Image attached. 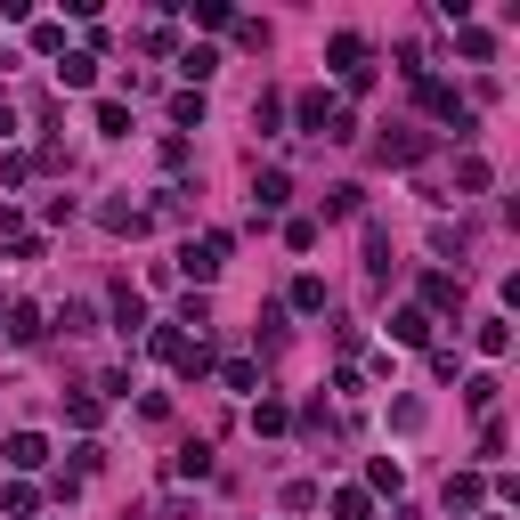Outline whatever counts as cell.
<instances>
[{
	"instance_id": "6da1fadb",
	"label": "cell",
	"mask_w": 520,
	"mask_h": 520,
	"mask_svg": "<svg viewBox=\"0 0 520 520\" xmlns=\"http://www.w3.org/2000/svg\"><path fill=\"white\" fill-rule=\"evenodd\" d=\"M325 65H334L350 90H366V82H374V65H366V41H358V33H334V41H325Z\"/></svg>"
},
{
	"instance_id": "7a4b0ae2",
	"label": "cell",
	"mask_w": 520,
	"mask_h": 520,
	"mask_svg": "<svg viewBox=\"0 0 520 520\" xmlns=\"http://www.w3.org/2000/svg\"><path fill=\"white\" fill-rule=\"evenodd\" d=\"M220 260H228V228H212L204 244H187V252H179V269H187L195 285H212V277H220Z\"/></svg>"
},
{
	"instance_id": "3957f363",
	"label": "cell",
	"mask_w": 520,
	"mask_h": 520,
	"mask_svg": "<svg viewBox=\"0 0 520 520\" xmlns=\"http://www.w3.org/2000/svg\"><path fill=\"white\" fill-rule=\"evenodd\" d=\"M374 155H382V163H423V155H431V139L399 122V130H382V139H374Z\"/></svg>"
},
{
	"instance_id": "277c9868",
	"label": "cell",
	"mask_w": 520,
	"mask_h": 520,
	"mask_svg": "<svg viewBox=\"0 0 520 520\" xmlns=\"http://www.w3.org/2000/svg\"><path fill=\"white\" fill-rule=\"evenodd\" d=\"M0 455H9V472H41V464H49V439H41V431H9V447H0Z\"/></svg>"
},
{
	"instance_id": "5b68a950",
	"label": "cell",
	"mask_w": 520,
	"mask_h": 520,
	"mask_svg": "<svg viewBox=\"0 0 520 520\" xmlns=\"http://www.w3.org/2000/svg\"><path fill=\"white\" fill-rule=\"evenodd\" d=\"M431 309H464V277L431 269V277H423V317H431Z\"/></svg>"
},
{
	"instance_id": "8992f818",
	"label": "cell",
	"mask_w": 520,
	"mask_h": 520,
	"mask_svg": "<svg viewBox=\"0 0 520 520\" xmlns=\"http://www.w3.org/2000/svg\"><path fill=\"white\" fill-rule=\"evenodd\" d=\"M106 309H114L122 334H139V325H147V293H130V285H114V293H106Z\"/></svg>"
},
{
	"instance_id": "52a82bcc",
	"label": "cell",
	"mask_w": 520,
	"mask_h": 520,
	"mask_svg": "<svg viewBox=\"0 0 520 520\" xmlns=\"http://www.w3.org/2000/svg\"><path fill=\"white\" fill-rule=\"evenodd\" d=\"M252 204H260V212H285V204H293V179H285V171H260V179H252Z\"/></svg>"
},
{
	"instance_id": "ba28073f",
	"label": "cell",
	"mask_w": 520,
	"mask_h": 520,
	"mask_svg": "<svg viewBox=\"0 0 520 520\" xmlns=\"http://www.w3.org/2000/svg\"><path fill=\"white\" fill-rule=\"evenodd\" d=\"M9 342H41V309L33 301H9V325H0Z\"/></svg>"
},
{
	"instance_id": "9c48e42d",
	"label": "cell",
	"mask_w": 520,
	"mask_h": 520,
	"mask_svg": "<svg viewBox=\"0 0 520 520\" xmlns=\"http://www.w3.org/2000/svg\"><path fill=\"white\" fill-rule=\"evenodd\" d=\"M252 431H260V439H277V431H293V407H285V399H260V407H252Z\"/></svg>"
},
{
	"instance_id": "30bf717a",
	"label": "cell",
	"mask_w": 520,
	"mask_h": 520,
	"mask_svg": "<svg viewBox=\"0 0 520 520\" xmlns=\"http://www.w3.org/2000/svg\"><path fill=\"white\" fill-rule=\"evenodd\" d=\"M366 277H390V228L366 220Z\"/></svg>"
},
{
	"instance_id": "8fae6325",
	"label": "cell",
	"mask_w": 520,
	"mask_h": 520,
	"mask_svg": "<svg viewBox=\"0 0 520 520\" xmlns=\"http://www.w3.org/2000/svg\"><path fill=\"white\" fill-rule=\"evenodd\" d=\"M171 472H179V480H204V472H212V447H204V439H187V447L171 455Z\"/></svg>"
},
{
	"instance_id": "7c38bea8",
	"label": "cell",
	"mask_w": 520,
	"mask_h": 520,
	"mask_svg": "<svg viewBox=\"0 0 520 520\" xmlns=\"http://www.w3.org/2000/svg\"><path fill=\"white\" fill-rule=\"evenodd\" d=\"M98 220H106L114 236H139V228H147V212H139V204H98Z\"/></svg>"
},
{
	"instance_id": "4fadbf2b",
	"label": "cell",
	"mask_w": 520,
	"mask_h": 520,
	"mask_svg": "<svg viewBox=\"0 0 520 520\" xmlns=\"http://www.w3.org/2000/svg\"><path fill=\"white\" fill-rule=\"evenodd\" d=\"M147 350H155L163 366H179V358H187V334H179V325H155V334H147Z\"/></svg>"
},
{
	"instance_id": "5bb4252c",
	"label": "cell",
	"mask_w": 520,
	"mask_h": 520,
	"mask_svg": "<svg viewBox=\"0 0 520 520\" xmlns=\"http://www.w3.org/2000/svg\"><path fill=\"white\" fill-rule=\"evenodd\" d=\"M293 114H301V130H325V114H334V98H325V90H301V98H293Z\"/></svg>"
},
{
	"instance_id": "9a60e30c",
	"label": "cell",
	"mask_w": 520,
	"mask_h": 520,
	"mask_svg": "<svg viewBox=\"0 0 520 520\" xmlns=\"http://www.w3.org/2000/svg\"><path fill=\"white\" fill-rule=\"evenodd\" d=\"M390 342H431V317L423 309H399V317H390Z\"/></svg>"
},
{
	"instance_id": "2e32d148",
	"label": "cell",
	"mask_w": 520,
	"mask_h": 520,
	"mask_svg": "<svg viewBox=\"0 0 520 520\" xmlns=\"http://www.w3.org/2000/svg\"><path fill=\"white\" fill-rule=\"evenodd\" d=\"M277 122H285V98H277V90H260V98H252V130H260V139H269Z\"/></svg>"
},
{
	"instance_id": "e0dca14e",
	"label": "cell",
	"mask_w": 520,
	"mask_h": 520,
	"mask_svg": "<svg viewBox=\"0 0 520 520\" xmlns=\"http://www.w3.org/2000/svg\"><path fill=\"white\" fill-rule=\"evenodd\" d=\"M472 504H480V472H455L447 480V512H472Z\"/></svg>"
},
{
	"instance_id": "ac0fdd59",
	"label": "cell",
	"mask_w": 520,
	"mask_h": 520,
	"mask_svg": "<svg viewBox=\"0 0 520 520\" xmlns=\"http://www.w3.org/2000/svg\"><path fill=\"white\" fill-rule=\"evenodd\" d=\"M472 342H480L488 358H504V350H512V325H504V317H480V334H472Z\"/></svg>"
},
{
	"instance_id": "d6986e66",
	"label": "cell",
	"mask_w": 520,
	"mask_h": 520,
	"mask_svg": "<svg viewBox=\"0 0 520 520\" xmlns=\"http://www.w3.org/2000/svg\"><path fill=\"white\" fill-rule=\"evenodd\" d=\"M455 49H464V57H472V65H488V57H496V41H488V33H480V25H455Z\"/></svg>"
},
{
	"instance_id": "ffe728a7",
	"label": "cell",
	"mask_w": 520,
	"mask_h": 520,
	"mask_svg": "<svg viewBox=\"0 0 520 520\" xmlns=\"http://www.w3.org/2000/svg\"><path fill=\"white\" fill-rule=\"evenodd\" d=\"M57 82H65V90H90V82H98V57H65Z\"/></svg>"
},
{
	"instance_id": "44dd1931",
	"label": "cell",
	"mask_w": 520,
	"mask_h": 520,
	"mask_svg": "<svg viewBox=\"0 0 520 520\" xmlns=\"http://www.w3.org/2000/svg\"><path fill=\"white\" fill-rule=\"evenodd\" d=\"M399 480H407L399 455H374V464H366V488H390V496H399Z\"/></svg>"
},
{
	"instance_id": "7402d4cb",
	"label": "cell",
	"mask_w": 520,
	"mask_h": 520,
	"mask_svg": "<svg viewBox=\"0 0 520 520\" xmlns=\"http://www.w3.org/2000/svg\"><path fill=\"white\" fill-rule=\"evenodd\" d=\"M366 512H374L366 488H334V520H366Z\"/></svg>"
},
{
	"instance_id": "603a6c76",
	"label": "cell",
	"mask_w": 520,
	"mask_h": 520,
	"mask_svg": "<svg viewBox=\"0 0 520 520\" xmlns=\"http://www.w3.org/2000/svg\"><path fill=\"white\" fill-rule=\"evenodd\" d=\"M464 407H472V415L496 407V374H472V382H464Z\"/></svg>"
},
{
	"instance_id": "cb8c5ba5",
	"label": "cell",
	"mask_w": 520,
	"mask_h": 520,
	"mask_svg": "<svg viewBox=\"0 0 520 520\" xmlns=\"http://www.w3.org/2000/svg\"><path fill=\"white\" fill-rule=\"evenodd\" d=\"M98 130H106V139H130V106L106 98V106H98Z\"/></svg>"
},
{
	"instance_id": "d4e9b609",
	"label": "cell",
	"mask_w": 520,
	"mask_h": 520,
	"mask_svg": "<svg viewBox=\"0 0 520 520\" xmlns=\"http://www.w3.org/2000/svg\"><path fill=\"white\" fill-rule=\"evenodd\" d=\"M212 65H220V57H212V49H187V57H179V74H187V82H195V90H204V82H212Z\"/></svg>"
},
{
	"instance_id": "484cf974",
	"label": "cell",
	"mask_w": 520,
	"mask_h": 520,
	"mask_svg": "<svg viewBox=\"0 0 520 520\" xmlns=\"http://www.w3.org/2000/svg\"><path fill=\"white\" fill-rule=\"evenodd\" d=\"M334 293H325V277H293V309H325Z\"/></svg>"
},
{
	"instance_id": "4316f807",
	"label": "cell",
	"mask_w": 520,
	"mask_h": 520,
	"mask_svg": "<svg viewBox=\"0 0 520 520\" xmlns=\"http://www.w3.org/2000/svg\"><path fill=\"white\" fill-rule=\"evenodd\" d=\"M220 382H228V390H260V366H252V358H228Z\"/></svg>"
},
{
	"instance_id": "83f0119b",
	"label": "cell",
	"mask_w": 520,
	"mask_h": 520,
	"mask_svg": "<svg viewBox=\"0 0 520 520\" xmlns=\"http://www.w3.org/2000/svg\"><path fill=\"white\" fill-rule=\"evenodd\" d=\"M65 423H74V431H90V423H98V399H90V390H74V399H65Z\"/></svg>"
},
{
	"instance_id": "f1b7e54d",
	"label": "cell",
	"mask_w": 520,
	"mask_h": 520,
	"mask_svg": "<svg viewBox=\"0 0 520 520\" xmlns=\"http://www.w3.org/2000/svg\"><path fill=\"white\" fill-rule=\"evenodd\" d=\"M464 244H472L464 228H431V252H439V260H464Z\"/></svg>"
},
{
	"instance_id": "f546056e",
	"label": "cell",
	"mask_w": 520,
	"mask_h": 520,
	"mask_svg": "<svg viewBox=\"0 0 520 520\" xmlns=\"http://www.w3.org/2000/svg\"><path fill=\"white\" fill-rule=\"evenodd\" d=\"M455 187L480 195V187H488V163H480V155H464V163H455Z\"/></svg>"
},
{
	"instance_id": "4dcf8cb0",
	"label": "cell",
	"mask_w": 520,
	"mask_h": 520,
	"mask_svg": "<svg viewBox=\"0 0 520 520\" xmlns=\"http://www.w3.org/2000/svg\"><path fill=\"white\" fill-rule=\"evenodd\" d=\"M33 504H41V496H33V488H25V480H17V488H9V496H0V512H9V520H33Z\"/></svg>"
},
{
	"instance_id": "1f68e13d",
	"label": "cell",
	"mask_w": 520,
	"mask_h": 520,
	"mask_svg": "<svg viewBox=\"0 0 520 520\" xmlns=\"http://www.w3.org/2000/svg\"><path fill=\"white\" fill-rule=\"evenodd\" d=\"M260 350H285V309H260Z\"/></svg>"
},
{
	"instance_id": "d6a6232c",
	"label": "cell",
	"mask_w": 520,
	"mask_h": 520,
	"mask_svg": "<svg viewBox=\"0 0 520 520\" xmlns=\"http://www.w3.org/2000/svg\"><path fill=\"white\" fill-rule=\"evenodd\" d=\"M57 325H65V334H90L98 317H90V301H65V309H57Z\"/></svg>"
},
{
	"instance_id": "836d02e7",
	"label": "cell",
	"mask_w": 520,
	"mask_h": 520,
	"mask_svg": "<svg viewBox=\"0 0 520 520\" xmlns=\"http://www.w3.org/2000/svg\"><path fill=\"white\" fill-rule=\"evenodd\" d=\"M171 122H204V90H179L171 98Z\"/></svg>"
},
{
	"instance_id": "e575fe53",
	"label": "cell",
	"mask_w": 520,
	"mask_h": 520,
	"mask_svg": "<svg viewBox=\"0 0 520 520\" xmlns=\"http://www.w3.org/2000/svg\"><path fill=\"white\" fill-rule=\"evenodd\" d=\"M9 130H17V114H9V90H0V139H9Z\"/></svg>"
},
{
	"instance_id": "d590c367",
	"label": "cell",
	"mask_w": 520,
	"mask_h": 520,
	"mask_svg": "<svg viewBox=\"0 0 520 520\" xmlns=\"http://www.w3.org/2000/svg\"><path fill=\"white\" fill-rule=\"evenodd\" d=\"M480 520H496V512H480Z\"/></svg>"
}]
</instances>
